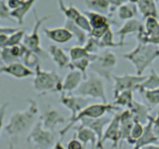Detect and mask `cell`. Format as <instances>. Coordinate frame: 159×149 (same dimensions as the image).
Wrapping results in <instances>:
<instances>
[{"mask_svg":"<svg viewBox=\"0 0 159 149\" xmlns=\"http://www.w3.org/2000/svg\"><path fill=\"white\" fill-rule=\"evenodd\" d=\"M29 106L23 111H17L10 116L9 122L5 127L6 133L11 138H17L33 128L37 123L39 109L37 102L28 99Z\"/></svg>","mask_w":159,"mask_h":149,"instance_id":"obj_1","label":"cell"},{"mask_svg":"<svg viewBox=\"0 0 159 149\" xmlns=\"http://www.w3.org/2000/svg\"><path fill=\"white\" fill-rule=\"evenodd\" d=\"M123 56L133 64L137 74L142 75L146 68L159 57V49L154 44L139 43L133 51Z\"/></svg>","mask_w":159,"mask_h":149,"instance_id":"obj_2","label":"cell"},{"mask_svg":"<svg viewBox=\"0 0 159 149\" xmlns=\"http://www.w3.org/2000/svg\"><path fill=\"white\" fill-rule=\"evenodd\" d=\"M34 88L39 94L63 92V81L56 71L42 70L40 64L36 66Z\"/></svg>","mask_w":159,"mask_h":149,"instance_id":"obj_3","label":"cell"},{"mask_svg":"<svg viewBox=\"0 0 159 149\" xmlns=\"http://www.w3.org/2000/svg\"><path fill=\"white\" fill-rule=\"evenodd\" d=\"M121 108L119 106L110 103H95L88 105L86 107L81 110L77 116L73 119H69V124L65 126L62 130L59 131V134L61 137L65 136L68 130L72 128L73 125L75 123L79 122L82 118H98L103 116L106 113L113 111H120Z\"/></svg>","mask_w":159,"mask_h":149,"instance_id":"obj_4","label":"cell"},{"mask_svg":"<svg viewBox=\"0 0 159 149\" xmlns=\"http://www.w3.org/2000/svg\"><path fill=\"white\" fill-rule=\"evenodd\" d=\"M75 93L76 96L88 97L94 100L100 99L103 103H107L104 82L97 74H90L75 90Z\"/></svg>","mask_w":159,"mask_h":149,"instance_id":"obj_5","label":"cell"},{"mask_svg":"<svg viewBox=\"0 0 159 149\" xmlns=\"http://www.w3.org/2000/svg\"><path fill=\"white\" fill-rule=\"evenodd\" d=\"M55 131L47 130L38 120L33 128L30 130L26 141L37 149H51L55 144Z\"/></svg>","mask_w":159,"mask_h":149,"instance_id":"obj_6","label":"cell"},{"mask_svg":"<svg viewBox=\"0 0 159 149\" xmlns=\"http://www.w3.org/2000/svg\"><path fill=\"white\" fill-rule=\"evenodd\" d=\"M116 64L117 58L116 55L111 51H107L103 55L98 56L97 58L91 63L90 68L99 77L110 82L111 72Z\"/></svg>","mask_w":159,"mask_h":149,"instance_id":"obj_7","label":"cell"},{"mask_svg":"<svg viewBox=\"0 0 159 149\" xmlns=\"http://www.w3.org/2000/svg\"><path fill=\"white\" fill-rule=\"evenodd\" d=\"M35 19L36 23L34 26L33 31L30 34H26L24 36L22 43L28 50L35 53L39 57L43 59H47L49 57V53L44 51V49H43L40 46V34H39V29L42 23L47 20V17L39 19L35 13Z\"/></svg>","mask_w":159,"mask_h":149,"instance_id":"obj_8","label":"cell"},{"mask_svg":"<svg viewBox=\"0 0 159 149\" xmlns=\"http://www.w3.org/2000/svg\"><path fill=\"white\" fill-rule=\"evenodd\" d=\"M148 78L146 75H132L125 74L124 75H113L114 81V97L120 93L125 90H137L138 85Z\"/></svg>","mask_w":159,"mask_h":149,"instance_id":"obj_9","label":"cell"},{"mask_svg":"<svg viewBox=\"0 0 159 149\" xmlns=\"http://www.w3.org/2000/svg\"><path fill=\"white\" fill-rule=\"evenodd\" d=\"M120 128V113H116L112 118L110 123L107 127L100 144H99L96 149H104V143L107 141H111L113 142V144H112L113 148L119 149L118 144L120 141H121Z\"/></svg>","mask_w":159,"mask_h":149,"instance_id":"obj_10","label":"cell"},{"mask_svg":"<svg viewBox=\"0 0 159 149\" xmlns=\"http://www.w3.org/2000/svg\"><path fill=\"white\" fill-rule=\"evenodd\" d=\"M91 99H92L88 97H83V96H76V95L73 96L72 94H68V93L67 95L65 92L61 93V102L62 105H64V106L71 111L70 119L75 117L81 110L88 106Z\"/></svg>","mask_w":159,"mask_h":149,"instance_id":"obj_11","label":"cell"},{"mask_svg":"<svg viewBox=\"0 0 159 149\" xmlns=\"http://www.w3.org/2000/svg\"><path fill=\"white\" fill-rule=\"evenodd\" d=\"M112 118L103 116L98 118H82L79 121V122L81 123L79 125L91 129L96 134L98 138V142L96 149L97 148L99 144H100L101 140L103 137L104 129H105L106 127L108 126Z\"/></svg>","mask_w":159,"mask_h":149,"instance_id":"obj_12","label":"cell"},{"mask_svg":"<svg viewBox=\"0 0 159 149\" xmlns=\"http://www.w3.org/2000/svg\"><path fill=\"white\" fill-rule=\"evenodd\" d=\"M41 121L42 126L47 130L55 131V128L59 124H65L67 121L66 118L57 110L49 109L45 110L44 113L39 118Z\"/></svg>","mask_w":159,"mask_h":149,"instance_id":"obj_13","label":"cell"},{"mask_svg":"<svg viewBox=\"0 0 159 149\" xmlns=\"http://www.w3.org/2000/svg\"><path fill=\"white\" fill-rule=\"evenodd\" d=\"M0 74H6L16 79H25L35 74V71L20 61L4 65L0 68Z\"/></svg>","mask_w":159,"mask_h":149,"instance_id":"obj_14","label":"cell"},{"mask_svg":"<svg viewBox=\"0 0 159 149\" xmlns=\"http://www.w3.org/2000/svg\"><path fill=\"white\" fill-rule=\"evenodd\" d=\"M159 138L155 134L153 129V116H150L148 122L144 125L142 135L135 142L132 149H140L144 146L158 142Z\"/></svg>","mask_w":159,"mask_h":149,"instance_id":"obj_15","label":"cell"},{"mask_svg":"<svg viewBox=\"0 0 159 149\" xmlns=\"http://www.w3.org/2000/svg\"><path fill=\"white\" fill-rule=\"evenodd\" d=\"M72 128L75 130H76V138L82 143L85 147H86L87 144L89 142L91 144L92 148L93 149L96 147L98 138L93 130L88 128V127L81 125L77 126V127H73Z\"/></svg>","mask_w":159,"mask_h":149,"instance_id":"obj_16","label":"cell"},{"mask_svg":"<svg viewBox=\"0 0 159 149\" xmlns=\"http://www.w3.org/2000/svg\"><path fill=\"white\" fill-rule=\"evenodd\" d=\"M43 32L50 40L55 43H65L74 37L73 34L65 27L55 28V29L43 28Z\"/></svg>","mask_w":159,"mask_h":149,"instance_id":"obj_17","label":"cell"},{"mask_svg":"<svg viewBox=\"0 0 159 149\" xmlns=\"http://www.w3.org/2000/svg\"><path fill=\"white\" fill-rule=\"evenodd\" d=\"M82 79H84V77L80 71L70 70L63 81V92H68V94H72V92L82 83Z\"/></svg>","mask_w":159,"mask_h":149,"instance_id":"obj_18","label":"cell"},{"mask_svg":"<svg viewBox=\"0 0 159 149\" xmlns=\"http://www.w3.org/2000/svg\"><path fill=\"white\" fill-rule=\"evenodd\" d=\"M134 116V120L138 121L144 125L148 122L149 117L151 115L149 114L150 108L146 105L140 103L138 101L134 100L133 105L130 108H129ZM145 125V124H144Z\"/></svg>","mask_w":159,"mask_h":149,"instance_id":"obj_19","label":"cell"},{"mask_svg":"<svg viewBox=\"0 0 159 149\" xmlns=\"http://www.w3.org/2000/svg\"><path fill=\"white\" fill-rule=\"evenodd\" d=\"M49 54L52 57L54 63L61 69L68 68V64L71 62V59L64 51L62 48L55 45H51L49 47Z\"/></svg>","mask_w":159,"mask_h":149,"instance_id":"obj_20","label":"cell"},{"mask_svg":"<svg viewBox=\"0 0 159 149\" xmlns=\"http://www.w3.org/2000/svg\"><path fill=\"white\" fill-rule=\"evenodd\" d=\"M142 27V24L140 21L137 20H130L127 21L118 32H116V35L120 37V43L124 45V40L126 36L133 33H138L140 29Z\"/></svg>","mask_w":159,"mask_h":149,"instance_id":"obj_21","label":"cell"},{"mask_svg":"<svg viewBox=\"0 0 159 149\" xmlns=\"http://www.w3.org/2000/svg\"><path fill=\"white\" fill-rule=\"evenodd\" d=\"M65 27L68 29L73 34L74 37H75L76 40H77L78 43L80 46L85 45L89 38L88 34L85 31H84L82 28L76 25L72 20H66L65 23Z\"/></svg>","mask_w":159,"mask_h":149,"instance_id":"obj_22","label":"cell"},{"mask_svg":"<svg viewBox=\"0 0 159 149\" xmlns=\"http://www.w3.org/2000/svg\"><path fill=\"white\" fill-rule=\"evenodd\" d=\"M69 54L71 61L79 60V59L82 58H89L93 62L99 56L98 54L89 53L84 46H77L74 47H71L69 50Z\"/></svg>","mask_w":159,"mask_h":149,"instance_id":"obj_23","label":"cell"},{"mask_svg":"<svg viewBox=\"0 0 159 149\" xmlns=\"http://www.w3.org/2000/svg\"><path fill=\"white\" fill-rule=\"evenodd\" d=\"M34 1L35 0H26V1L23 0V3L18 8L11 11V17L12 18H15L17 20V23L20 25H23L24 16L27 13L29 9H30L31 6L34 2Z\"/></svg>","mask_w":159,"mask_h":149,"instance_id":"obj_24","label":"cell"},{"mask_svg":"<svg viewBox=\"0 0 159 149\" xmlns=\"http://www.w3.org/2000/svg\"><path fill=\"white\" fill-rule=\"evenodd\" d=\"M159 87V75L158 73L154 69L152 70L150 76H148L147 79L140 84L137 88L139 93L144 91V90H149V89H155Z\"/></svg>","mask_w":159,"mask_h":149,"instance_id":"obj_25","label":"cell"},{"mask_svg":"<svg viewBox=\"0 0 159 149\" xmlns=\"http://www.w3.org/2000/svg\"><path fill=\"white\" fill-rule=\"evenodd\" d=\"M139 8L144 18L148 17H158V10L154 0H141L139 2Z\"/></svg>","mask_w":159,"mask_h":149,"instance_id":"obj_26","label":"cell"},{"mask_svg":"<svg viewBox=\"0 0 159 149\" xmlns=\"http://www.w3.org/2000/svg\"><path fill=\"white\" fill-rule=\"evenodd\" d=\"M114 98L115 101L113 104L116 106H125L129 109L133 105L134 98L132 90H125V91L121 92Z\"/></svg>","mask_w":159,"mask_h":149,"instance_id":"obj_27","label":"cell"},{"mask_svg":"<svg viewBox=\"0 0 159 149\" xmlns=\"http://www.w3.org/2000/svg\"><path fill=\"white\" fill-rule=\"evenodd\" d=\"M98 45H99V49L124 46V44H122V43H117L113 41V33L112 32L111 28H110L100 39H98Z\"/></svg>","mask_w":159,"mask_h":149,"instance_id":"obj_28","label":"cell"},{"mask_svg":"<svg viewBox=\"0 0 159 149\" xmlns=\"http://www.w3.org/2000/svg\"><path fill=\"white\" fill-rule=\"evenodd\" d=\"M92 61L89 58H82L79 60L71 61L68 65V68L70 70H79L82 73L84 77V80L87 79L86 70L91 65Z\"/></svg>","mask_w":159,"mask_h":149,"instance_id":"obj_29","label":"cell"},{"mask_svg":"<svg viewBox=\"0 0 159 149\" xmlns=\"http://www.w3.org/2000/svg\"><path fill=\"white\" fill-rule=\"evenodd\" d=\"M89 16V23L91 24L92 29H95V28H99L102 27V26H106V25L110 24L108 22L107 18L105 16H102L99 13H95V12H87Z\"/></svg>","mask_w":159,"mask_h":149,"instance_id":"obj_30","label":"cell"},{"mask_svg":"<svg viewBox=\"0 0 159 149\" xmlns=\"http://www.w3.org/2000/svg\"><path fill=\"white\" fill-rule=\"evenodd\" d=\"M39 56L30 50H26L23 57V64L30 68H35L39 64Z\"/></svg>","mask_w":159,"mask_h":149,"instance_id":"obj_31","label":"cell"},{"mask_svg":"<svg viewBox=\"0 0 159 149\" xmlns=\"http://www.w3.org/2000/svg\"><path fill=\"white\" fill-rule=\"evenodd\" d=\"M144 99L151 104V105H158L159 104V88L155 89L144 90L141 92Z\"/></svg>","mask_w":159,"mask_h":149,"instance_id":"obj_32","label":"cell"},{"mask_svg":"<svg viewBox=\"0 0 159 149\" xmlns=\"http://www.w3.org/2000/svg\"><path fill=\"white\" fill-rule=\"evenodd\" d=\"M144 126H143L142 124L138 121H134V124L131 133H130V141L129 142V144L134 145L137 140L142 135L143 132H144Z\"/></svg>","mask_w":159,"mask_h":149,"instance_id":"obj_33","label":"cell"},{"mask_svg":"<svg viewBox=\"0 0 159 149\" xmlns=\"http://www.w3.org/2000/svg\"><path fill=\"white\" fill-rule=\"evenodd\" d=\"M25 32L24 30H21V29H19L16 32L13 33L12 34H9V39L7 40V43H6V47H12L14 45L20 44L22 43V40H23V37H24Z\"/></svg>","mask_w":159,"mask_h":149,"instance_id":"obj_34","label":"cell"},{"mask_svg":"<svg viewBox=\"0 0 159 149\" xmlns=\"http://www.w3.org/2000/svg\"><path fill=\"white\" fill-rule=\"evenodd\" d=\"M0 56H1V59L3 62L5 63V65H9V64L14 63V62L19 61L16 58L12 56L11 54L10 49L9 47H6L2 48L1 51H0Z\"/></svg>","mask_w":159,"mask_h":149,"instance_id":"obj_35","label":"cell"},{"mask_svg":"<svg viewBox=\"0 0 159 149\" xmlns=\"http://www.w3.org/2000/svg\"><path fill=\"white\" fill-rule=\"evenodd\" d=\"M135 13L132 10L131 8L128 6H123L120 8L119 12V16L121 20H127V19H131L134 16Z\"/></svg>","mask_w":159,"mask_h":149,"instance_id":"obj_36","label":"cell"},{"mask_svg":"<svg viewBox=\"0 0 159 149\" xmlns=\"http://www.w3.org/2000/svg\"><path fill=\"white\" fill-rule=\"evenodd\" d=\"M89 6L92 8L96 9L97 10H106L108 8L109 0H93L90 2Z\"/></svg>","mask_w":159,"mask_h":149,"instance_id":"obj_37","label":"cell"},{"mask_svg":"<svg viewBox=\"0 0 159 149\" xmlns=\"http://www.w3.org/2000/svg\"><path fill=\"white\" fill-rule=\"evenodd\" d=\"M9 6H6V2L2 0H0V18L4 20H11V15Z\"/></svg>","mask_w":159,"mask_h":149,"instance_id":"obj_38","label":"cell"},{"mask_svg":"<svg viewBox=\"0 0 159 149\" xmlns=\"http://www.w3.org/2000/svg\"><path fill=\"white\" fill-rule=\"evenodd\" d=\"M67 149H86L82 143L77 138H73L68 142Z\"/></svg>","mask_w":159,"mask_h":149,"instance_id":"obj_39","label":"cell"},{"mask_svg":"<svg viewBox=\"0 0 159 149\" xmlns=\"http://www.w3.org/2000/svg\"><path fill=\"white\" fill-rule=\"evenodd\" d=\"M8 106H9V102H4L0 106V135H1L2 130L3 128L5 116H6V110H7Z\"/></svg>","mask_w":159,"mask_h":149,"instance_id":"obj_40","label":"cell"},{"mask_svg":"<svg viewBox=\"0 0 159 149\" xmlns=\"http://www.w3.org/2000/svg\"><path fill=\"white\" fill-rule=\"evenodd\" d=\"M23 0H8V6L12 10L18 8L23 3Z\"/></svg>","mask_w":159,"mask_h":149,"instance_id":"obj_41","label":"cell"},{"mask_svg":"<svg viewBox=\"0 0 159 149\" xmlns=\"http://www.w3.org/2000/svg\"><path fill=\"white\" fill-rule=\"evenodd\" d=\"M17 30H19L18 28L2 27V26H0V34H13V33L16 32Z\"/></svg>","mask_w":159,"mask_h":149,"instance_id":"obj_42","label":"cell"},{"mask_svg":"<svg viewBox=\"0 0 159 149\" xmlns=\"http://www.w3.org/2000/svg\"><path fill=\"white\" fill-rule=\"evenodd\" d=\"M153 129L155 134L159 138V113L156 117H153Z\"/></svg>","mask_w":159,"mask_h":149,"instance_id":"obj_43","label":"cell"},{"mask_svg":"<svg viewBox=\"0 0 159 149\" xmlns=\"http://www.w3.org/2000/svg\"><path fill=\"white\" fill-rule=\"evenodd\" d=\"M9 34H0V48H4L6 47V43L9 39Z\"/></svg>","mask_w":159,"mask_h":149,"instance_id":"obj_44","label":"cell"},{"mask_svg":"<svg viewBox=\"0 0 159 149\" xmlns=\"http://www.w3.org/2000/svg\"><path fill=\"white\" fill-rule=\"evenodd\" d=\"M140 149H159V145H155V144H152L141 147Z\"/></svg>","mask_w":159,"mask_h":149,"instance_id":"obj_45","label":"cell"},{"mask_svg":"<svg viewBox=\"0 0 159 149\" xmlns=\"http://www.w3.org/2000/svg\"><path fill=\"white\" fill-rule=\"evenodd\" d=\"M52 149H65V148L64 147V146L62 145L61 141H57V142L55 143V144H54V147H52Z\"/></svg>","mask_w":159,"mask_h":149,"instance_id":"obj_46","label":"cell"},{"mask_svg":"<svg viewBox=\"0 0 159 149\" xmlns=\"http://www.w3.org/2000/svg\"><path fill=\"white\" fill-rule=\"evenodd\" d=\"M130 1H131V2H137L138 0H130Z\"/></svg>","mask_w":159,"mask_h":149,"instance_id":"obj_47","label":"cell"}]
</instances>
